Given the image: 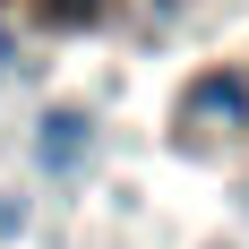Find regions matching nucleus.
Listing matches in <instances>:
<instances>
[{
    "instance_id": "f03ea898",
    "label": "nucleus",
    "mask_w": 249,
    "mask_h": 249,
    "mask_svg": "<svg viewBox=\"0 0 249 249\" xmlns=\"http://www.w3.org/2000/svg\"><path fill=\"white\" fill-rule=\"evenodd\" d=\"M77 146H86V121H77V112H52V121H43V163H52V172H69Z\"/></svg>"
},
{
    "instance_id": "f257e3e1",
    "label": "nucleus",
    "mask_w": 249,
    "mask_h": 249,
    "mask_svg": "<svg viewBox=\"0 0 249 249\" xmlns=\"http://www.w3.org/2000/svg\"><path fill=\"white\" fill-rule=\"evenodd\" d=\"M241 112H249V86H241V77H224V69L198 77V86H189V103H180V121H189V129H232Z\"/></svg>"
}]
</instances>
